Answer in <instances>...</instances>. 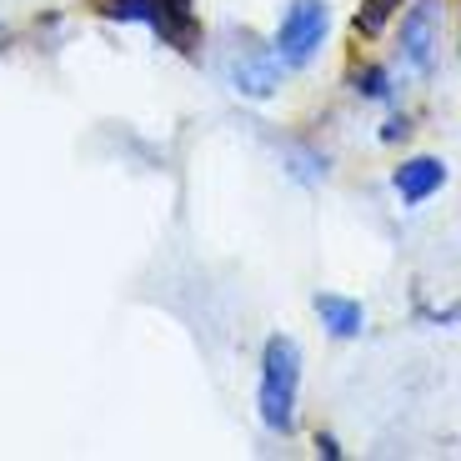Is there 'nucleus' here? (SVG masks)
<instances>
[{
	"label": "nucleus",
	"mask_w": 461,
	"mask_h": 461,
	"mask_svg": "<svg viewBox=\"0 0 461 461\" xmlns=\"http://www.w3.org/2000/svg\"><path fill=\"white\" fill-rule=\"evenodd\" d=\"M396 50H402L406 70L416 76H431L441 60V35H447V15H441V0H406V11L396 15Z\"/></svg>",
	"instance_id": "nucleus-4"
},
{
	"label": "nucleus",
	"mask_w": 461,
	"mask_h": 461,
	"mask_svg": "<svg viewBox=\"0 0 461 461\" xmlns=\"http://www.w3.org/2000/svg\"><path fill=\"white\" fill-rule=\"evenodd\" d=\"M312 306H316L321 326L336 336V341H351V336L366 331V306H361L357 296H336V291H321V296H316Z\"/></svg>",
	"instance_id": "nucleus-7"
},
{
	"label": "nucleus",
	"mask_w": 461,
	"mask_h": 461,
	"mask_svg": "<svg viewBox=\"0 0 461 461\" xmlns=\"http://www.w3.org/2000/svg\"><path fill=\"white\" fill-rule=\"evenodd\" d=\"M402 11H406V0H361V11L351 15V31H357V41H376V35H386V25Z\"/></svg>",
	"instance_id": "nucleus-8"
},
{
	"label": "nucleus",
	"mask_w": 461,
	"mask_h": 461,
	"mask_svg": "<svg viewBox=\"0 0 461 461\" xmlns=\"http://www.w3.org/2000/svg\"><path fill=\"white\" fill-rule=\"evenodd\" d=\"M441 185H447V161L437 156H411L392 171V191L402 196V206H427Z\"/></svg>",
	"instance_id": "nucleus-6"
},
{
	"label": "nucleus",
	"mask_w": 461,
	"mask_h": 461,
	"mask_svg": "<svg viewBox=\"0 0 461 461\" xmlns=\"http://www.w3.org/2000/svg\"><path fill=\"white\" fill-rule=\"evenodd\" d=\"M326 25H331V11H326V0H291L286 11L276 21V56L286 66H312L326 46Z\"/></svg>",
	"instance_id": "nucleus-5"
},
{
	"label": "nucleus",
	"mask_w": 461,
	"mask_h": 461,
	"mask_svg": "<svg viewBox=\"0 0 461 461\" xmlns=\"http://www.w3.org/2000/svg\"><path fill=\"white\" fill-rule=\"evenodd\" d=\"M95 11H101L105 21L146 25V31L161 35V46H171V50H196L201 46L196 0H95Z\"/></svg>",
	"instance_id": "nucleus-2"
},
{
	"label": "nucleus",
	"mask_w": 461,
	"mask_h": 461,
	"mask_svg": "<svg viewBox=\"0 0 461 461\" xmlns=\"http://www.w3.org/2000/svg\"><path fill=\"white\" fill-rule=\"evenodd\" d=\"M316 451H321V456H331V461H341V447H336L331 431H321V437H316Z\"/></svg>",
	"instance_id": "nucleus-11"
},
{
	"label": "nucleus",
	"mask_w": 461,
	"mask_h": 461,
	"mask_svg": "<svg viewBox=\"0 0 461 461\" xmlns=\"http://www.w3.org/2000/svg\"><path fill=\"white\" fill-rule=\"evenodd\" d=\"M281 70H286V60L276 56V46H266V41H256L246 31L226 50V81L246 101H271L281 91Z\"/></svg>",
	"instance_id": "nucleus-3"
},
{
	"label": "nucleus",
	"mask_w": 461,
	"mask_h": 461,
	"mask_svg": "<svg viewBox=\"0 0 461 461\" xmlns=\"http://www.w3.org/2000/svg\"><path fill=\"white\" fill-rule=\"evenodd\" d=\"M406 115H392V121H386V126H381V140H406Z\"/></svg>",
	"instance_id": "nucleus-10"
},
{
	"label": "nucleus",
	"mask_w": 461,
	"mask_h": 461,
	"mask_svg": "<svg viewBox=\"0 0 461 461\" xmlns=\"http://www.w3.org/2000/svg\"><path fill=\"white\" fill-rule=\"evenodd\" d=\"M296 402H301V346H296V336H266L261 386H256V411H261L266 431L291 437V431H296Z\"/></svg>",
	"instance_id": "nucleus-1"
},
{
	"label": "nucleus",
	"mask_w": 461,
	"mask_h": 461,
	"mask_svg": "<svg viewBox=\"0 0 461 461\" xmlns=\"http://www.w3.org/2000/svg\"><path fill=\"white\" fill-rule=\"evenodd\" d=\"M351 91H357L361 101H392V95H396L392 70H386V66H357V70H351Z\"/></svg>",
	"instance_id": "nucleus-9"
}]
</instances>
